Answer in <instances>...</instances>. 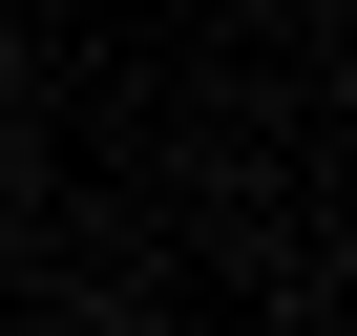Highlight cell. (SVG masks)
Listing matches in <instances>:
<instances>
[{
	"label": "cell",
	"instance_id": "cell-1",
	"mask_svg": "<svg viewBox=\"0 0 357 336\" xmlns=\"http://www.w3.org/2000/svg\"><path fill=\"white\" fill-rule=\"evenodd\" d=\"M0 84H22V22H0Z\"/></svg>",
	"mask_w": 357,
	"mask_h": 336
}]
</instances>
